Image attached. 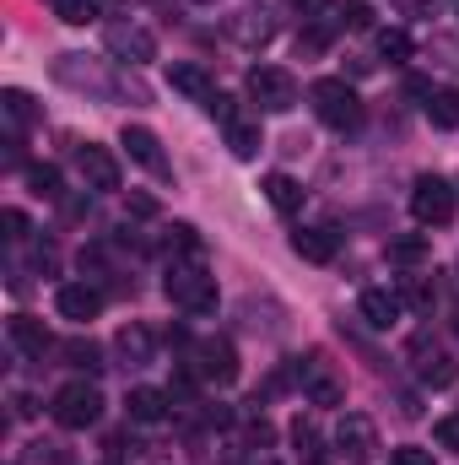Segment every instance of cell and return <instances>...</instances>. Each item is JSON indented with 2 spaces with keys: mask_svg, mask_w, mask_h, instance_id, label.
<instances>
[{
  "mask_svg": "<svg viewBox=\"0 0 459 465\" xmlns=\"http://www.w3.org/2000/svg\"><path fill=\"white\" fill-rule=\"evenodd\" d=\"M5 168H22V135L5 141Z\"/></svg>",
  "mask_w": 459,
  "mask_h": 465,
  "instance_id": "obj_44",
  "label": "cell"
},
{
  "mask_svg": "<svg viewBox=\"0 0 459 465\" xmlns=\"http://www.w3.org/2000/svg\"><path fill=\"white\" fill-rule=\"evenodd\" d=\"M54 309H60V320L87 325V320H98V314H103V292H98L93 282H65V287L54 292Z\"/></svg>",
  "mask_w": 459,
  "mask_h": 465,
  "instance_id": "obj_13",
  "label": "cell"
},
{
  "mask_svg": "<svg viewBox=\"0 0 459 465\" xmlns=\"http://www.w3.org/2000/svg\"><path fill=\"white\" fill-rule=\"evenodd\" d=\"M292 249L308 260V265H330L341 254V232L336 228H298L292 232Z\"/></svg>",
  "mask_w": 459,
  "mask_h": 465,
  "instance_id": "obj_18",
  "label": "cell"
},
{
  "mask_svg": "<svg viewBox=\"0 0 459 465\" xmlns=\"http://www.w3.org/2000/svg\"><path fill=\"white\" fill-rule=\"evenodd\" d=\"M427 119H433L438 130H459V87L433 93V98H427Z\"/></svg>",
  "mask_w": 459,
  "mask_h": 465,
  "instance_id": "obj_28",
  "label": "cell"
},
{
  "mask_svg": "<svg viewBox=\"0 0 459 465\" xmlns=\"http://www.w3.org/2000/svg\"><path fill=\"white\" fill-rule=\"evenodd\" d=\"M168 406H173V395H168V390H151V384H135V390L124 395V411H130V422H141V428L168 422Z\"/></svg>",
  "mask_w": 459,
  "mask_h": 465,
  "instance_id": "obj_15",
  "label": "cell"
},
{
  "mask_svg": "<svg viewBox=\"0 0 459 465\" xmlns=\"http://www.w3.org/2000/svg\"><path fill=\"white\" fill-rule=\"evenodd\" d=\"M308 98H314V114L325 119L330 130H341V135L362 124V98L346 87L341 76H319V82L308 87Z\"/></svg>",
  "mask_w": 459,
  "mask_h": 465,
  "instance_id": "obj_4",
  "label": "cell"
},
{
  "mask_svg": "<svg viewBox=\"0 0 459 465\" xmlns=\"http://www.w3.org/2000/svg\"><path fill=\"white\" fill-rule=\"evenodd\" d=\"M400 309H405V303H400V292H389V287H367V292L356 298V314H362L373 331H389V325L400 320Z\"/></svg>",
  "mask_w": 459,
  "mask_h": 465,
  "instance_id": "obj_17",
  "label": "cell"
},
{
  "mask_svg": "<svg viewBox=\"0 0 459 465\" xmlns=\"http://www.w3.org/2000/svg\"><path fill=\"white\" fill-rule=\"evenodd\" d=\"M400 303H411V309H433V287H427V282H405V287H400Z\"/></svg>",
  "mask_w": 459,
  "mask_h": 465,
  "instance_id": "obj_36",
  "label": "cell"
},
{
  "mask_svg": "<svg viewBox=\"0 0 459 465\" xmlns=\"http://www.w3.org/2000/svg\"><path fill=\"white\" fill-rule=\"evenodd\" d=\"M151 347H157V336H151L146 325H135V320H130V325H124V331L114 336V351L124 357V362H130V368H141V362H151Z\"/></svg>",
  "mask_w": 459,
  "mask_h": 465,
  "instance_id": "obj_23",
  "label": "cell"
},
{
  "mask_svg": "<svg viewBox=\"0 0 459 465\" xmlns=\"http://www.w3.org/2000/svg\"><path fill=\"white\" fill-rule=\"evenodd\" d=\"M162 292H168V303L184 309V314H211V309H217V276H211L200 260H173L168 276H162Z\"/></svg>",
  "mask_w": 459,
  "mask_h": 465,
  "instance_id": "obj_1",
  "label": "cell"
},
{
  "mask_svg": "<svg viewBox=\"0 0 459 465\" xmlns=\"http://www.w3.org/2000/svg\"><path fill=\"white\" fill-rule=\"evenodd\" d=\"M228 38H238L243 49H265V44L276 38V16H270V5H243V11H232L228 16Z\"/></svg>",
  "mask_w": 459,
  "mask_h": 465,
  "instance_id": "obj_11",
  "label": "cell"
},
{
  "mask_svg": "<svg viewBox=\"0 0 459 465\" xmlns=\"http://www.w3.org/2000/svg\"><path fill=\"white\" fill-rule=\"evenodd\" d=\"M16 465H76V455H71L65 444L38 439V444H27V450H22V460H16Z\"/></svg>",
  "mask_w": 459,
  "mask_h": 465,
  "instance_id": "obj_30",
  "label": "cell"
},
{
  "mask_svg": "<svg viewBox=\"0 0 459 465\" xmlns=\"http://www.w3.org/2000/svg\"><path fill=\"white\" fill-rule=\"evenodd\" d=\"M0 228H5V238H11V243H16V238H27V217H22V212L11 206V212L0 217Z\"/></svg>",
  "mask_w": 459,
  "mask_h": 465,
  "instance_id": "obj_37",
  "label": "cell"
},
{
  "mask_svg": "<svg viewBox=\"0 0 459 465\" xmlns=\"http://www.w3.org/2000/svg\"><path fill=\"white\" fill-rule=\"evenodd\" d=\"M103 44H109V54L114 60H124V65H146V60H157V38H151V27H141L135 16L124 22H109L103 27Z\"/></svg>",
  "mask_w": 459,
  "mask_h": 465,
  "instance_id": "obj_9",
  "label": "cell"
},
{
  "mask_svg": "<svg viewBox=\"0 0 459 465\" xmlns=\"http://www.w3.org/2000/svg\"><path fill=\"white\" fill-rule=\"evenodd\" d=\"M433 439H438L444 450H454V455H459V411H449V417H438V428H433Z\"/></svg>",
  "mask_w": 459,
  "mask_h": 465,
  "instance_id": "obj_34",
  "label": "cell"
},
{
  "mask_svg": "<svg viewBox=\"0 0 459 465\" xmlns=\"http://www.w3.org/2000/svg\"><path fill=\"white\" fill-rule=\"evenodd\" d=\"M11 417L27 422V417H33V401H27V395H11Z\"/></svg>",
  "mask_w": 459,
  "mask_h": 465,
  "instance_id": "obj_45",
  "label": "cell"
},
{
  "mask_svg": "<svg viewBox=\"0 0 459 465\" xmlns=\"http://www.w3.org/2000/svg\"><path fill=\"white\" fill-rule=\"evenodd\" d=\"M454 331H459V314H454Z\"/></svg>",
  "mask_w": 459,
  "mask_h": 465,
  "instance_id": "obj_48",
  "label": "cell"
},
{
  "mask_svg": "<svg viewBox=\"0 0 459 465\" xmlns=\"http://www.w3.org/2000/svg\"><path fill=\"white\" fill-rule=\"evenodd\" d=\"M303 465H325V460H303Z\"/></svg>",
  "mask_w": 459,
  "mask_h": 465,
  "instance_id": "obj_47",
  "label": "cell"
},
{
  "mask_svg": "<svg viewBox=\"0 0 459 465\" xmlns=\"http://www.w3.org/2000/svg\"><path fill=\"white\" fill-rule=\"evenodd\" d=\"M265 465H276V460H265Z\"/></svg>",
  "mask_w": 459,
  "mask_h": 465,
  "instance_id": "obj_49",
  "label": "cell"
},
{
  "mask_svg": "<svg viewBox=\"0 0 459 465\" xmlns=\"http://www.w3.org/2000/svg\"><path fill=\"white\" fill-rule=\"evenodd\" d=\"M265 201L281 212V217H292V212H303V184L292 179V173H265Z\"/></svg>",
  "mask_w": 459,
  "mask_h": 465,
  "instance_id": "obj_22",
  "label": "cell"
},
{
  "mask_svg": "<svg viewBox=\"0 0 459 465\" xmlns=\"http://www.w3.org/2000/svg\"><path fill=\"white\" fill-rule=\"evenodd\" d=\"M103 5H109V0H54L60 22H71V27H87V22H98V16H103Z\"/></svg>",
  "mask_w": 459,
  "mask_h": 465,
  "instance_id": "obj_31",
  "label": "cell"
},
{
  "mask_svg": "<svg viewBox=\"0 0 459 465\" xmlns=\"http://www.w3.org/2000/svg\"><path fill=\"white\" fill-rule=\"evenodd\" d=\"M249 98L259 104V114H287L298 104V76L281 65H254L249 71Z\"/></svg>",
  "mask_w": 459,
  "mask_h": 465,
  "instance_id": "obj_7",
  "label": "cell"
},
{
  "mask_svg": "<svg viewBox=\"0 0 459 465\" xmlns=\"http://www.w3.org/2000/svg\"><path fill=\"white\" fill-rule=\"evenodd\" d=\"M206 114H217V119H222V124H228V119H238V104H232L228 93H217V98L206 104Z\"/></svg>",
  "mask_w": 459,
  "mask_h": 465,
  "instance_id": "obj_39",
  "label": "cell"
},
{
  "mask_svg": "<svg viewBox=\"0 0 459 465\" xmlns=\"http://www.w3.org/2000/svg\"><path fill=\"white\" fill-rule=\"evenodd\" d=\"M190 357H195L190 368H195L206 384H232V379L243 373V368H238V351H232L228 336H206V341H195V351H190Z\"/></svg>",
  "mask_w": 459,
  "mask_h": 465,
  "instance_id": "obj_10",
  "label": "cell"
},
{
  "mask_svg": "<svg viewBox=\"0 0 459 465\" xmlns=\"http://www.w3.org/2000/svg\"><path fill=\"white\" fill-rule=\"evenodd\" d=\"M389 465H433V455H427V450H395Z\"/></svg>",
  "mask_w": 459,
  "mask_h": 465,
  "instance_id": "obj_40",
  "label": "cell"
},
{
  "mask_svg": "<svg viewBox=\"0 0 459 465\" xmlns=\"http://www.w3.org/2000/svg\"><path fill=\"white\" fill-rule=\"evenodd\" d=\"M378 54H384L389 65H405V60L416 54V44H411L405 27H384V33H378Z\"/></svg>",
  "mask_w": 459,
  "mask_h": 465,
  "instance_id": "obj_29",
  "label": "cell"
},
{
  "mask_svg": "<svg viewBox=\"0 0 459 465\" xmlns=\"http://www.w3.org/2000/svg\"><path fill=\"white\" fill-rule=\"evenodd\" d=\"M389 265H422L427 254H433V243L422 238V232H405V238H389Z\"/></svg>",
  "mask_w": 459,
  "mask_h": 465,
  "instance_id": "obj_26",
  "label": "cell"
},
{
  "mask_svg": "<svg viewBox=\"0 0 459 465\" xmlns=\"http://www.w3.org/2000/svg\"><path fill=\"white\" fill-rule=\"evenodd\" d=\"M433 49L444 54V65H459V44L454 38H433Z\"/></svg>",
  "mask_w": 459,
  "mask_h": 465,
  "instance_id": "obj_42",
  "label": "cell"
},
{
  "mask_svg": "<svg viewBox=\"0 0 459 465\" xmlns=\"http://www.w3.org/2000/svg\"><path fill=\"white\" fill-rule=\"evenodd\" d=\"M287 5H298V11H319L325 0H287Z\"/></svg>",
  "mask_w": 459,
  "mask_h": 465,
  "instance_id": "obj_46",
  "label": "cell"
},
{
  "mask_svg": "<svg viewBox=\"0 0 459 465\" xmlns=\"http://www.w3.org/2000/svg\"><path fill=\"white\" fill-rule=\"evenodd\" d=\"M49 417H54L60 428L82 433V428H93V422L103 417V390H98V384H87V379H71V384H60V390H54Z\"/></svg>",
  "mask_w": 459,
  "mask_h": 465,
  "instance_id": "obj_3",
  "label": "cell"
},
{
  "mask_svg": "<svg viewBox=\"0 0 459 465\" xmlns=\"http://www.w3.org/2000/svg\"><path fill=\"white\" fill-rule=\"evenodd\" d=\"M124 212L130 217H157V201L151 195H124Z\"/></svg>",
  "mask_w": 459,
  "mask_h": 465,
  "instance_id": "obj_38",
  "label": "cell"
},
{
  "mask_svg": "<svg viewBox=\"0 0 459 465\" xmlns=\"http://www.w3.org/2000/svg\"><path fill=\"white\" fill-rule=\"evenodd\" d=\"M168 87H173V93H184V98H195V104H211V98H217L211 71H206V65H195V60L168 65Z\"/></svg>",
  "mask_w": 459,
  "mask_h": 465,
  "instance_id": "obj_16",
  "label": "cell"
},
{
  "mask_svg": "<svg viewBox=\"0 0 459 465\" xmlns=\"http://www.w3.org/2000/svg\"><path fill=\"white\" fill-rule=\"evenodd\" d=\"M341 27H373V5H362V0H351V5H341Z\"/></svg>",
  "mask_w": 459,
  "mask_h": 465,
  "instance_id": "obj_35",
  "label": "cell"
},
{
  "mask_svg": "<svg viewBox=\"0 0 459 465\" xmlns=\"http://www.w3.org/2000/svg\"><path fill=\"white\" fill-rule=\"evenodd\" d=\"M5 336H11V347L27 351V357H44V351L54 347V336H49V331H44V320H33V314H11Z\"/></svg>",
  "mask_w": 459,
  "mask_h": 465,
  "instance_id": "obj_20",
  "label": "cell"
},
{
  "mask_svg": "<svg viewBox=\"0 0 459 465\" xmlns=\"http://www.w3.org/2000/svg\"><path fill=\"white\" fill-rule=\"evenodd\" d=\"M336 455L346 465H367L378 455V428H373L367 411H346L341 422H336Z\"/></svg>",
  "mask_w": 459,
  "mask_h": 465,
  "instance_id": "obj_8",
  "label": "cell"
},
{
  "mask_svg": "<svg viewBox=\"0 0 459 465\" xmlns=\"http://www.w3.org/2000/svg\"><path fill=\"white\" fill-rule=\"evenodd\" d=\"M0 114H5V124H11V135H22V130H33V124L44 119V109H38L22 87H5V93H0Z\"/></svg>",
  "mask_w": 459,
  "mask_h": 465,
  "instance_id": "obj_21",
  "label": "cell"
},
{
  "mask_svg": "<svg viewBox=\"0 0 459 465\" xmlns=\"http://www.w3.org/2000/svg\"><path fill=\"white\" fill-rule=\"evenodd\" d=\"M454 184L449 179H438V173H422L416 184H411V217L422 223V228H444V223H454Z\"/></svg>",
  "mask_w": 459,
  "mask_h": 465,
  "instance_id": "obj_5",
  "label": "cell"
},
{
  "mask_svg": "<svg viewBox=\"0 0 459 465\" xmlns=\"http://www.w3.org/2000/svg\"><path fill=\"white\" fill-rule=\"evenodd\" d=\"M292 444H298L303 460H319V455H325V450H319V428H314V417H298V422H292Z\"/></svg>",
  "mask_w": 459,
  "mask_h": 465,
  "instance_id": "obj_33",
  "label": "cell"
},
{
  "mask_svg": "<svg viewBox=\"0 0 459 465\" xmlns=\"http://www.w3.org/2000/svg\"><path fill=\"white\" fill-rule=\"evenodd\" d=\"M416 373H422L427 390H449L459 379V362L449 351H427V341H416Z\"/></svg>",
  "mask_w": 459,
  "mask_h": 465,
  "instance_id": "obj_19",
  "label": "cell"
},
{
  "mask_svg": "<svg viewBox=\"0 0 459 465\" xmlns=\"http://www.w3.org/2000/svg\"><path fill=\"white\" fill-rule=\"evenodd\" d=\"M168 254L173 260H206V238L190 228V223H173L168 228Z\"/></svg>",
  "mask_w": 459,
  "mask_h": 465,
  "instance_id": "obj_25",
  "label": "cell"
},
{
  "mask_svg": "<svg viewBox=\"0 0 459 465\" xmlns=\"http://www.w3.org/2000/svg\"><path fill=\"white\" fill-rule=\"evenodd\" d=\"M292 379H298V390H303L314 406H341L346 401V384L336 379V368L325 362V351H303V357L292 362Z\"/></svg>",
  "mask_w": 459,
  "mask_h": 465,
  "instance_id": "obj_6",
  "label": "cell"
},
{
  "mask_svg": "<svg viewBox=\"0 0 459 465\" xmlns=\"http://www.w3.org/2000/svg\"><path fill=\"white\" fill-rule=\"evenodd\" d=\"M76 168H82V179H87V190H119V157L109 146H82L76 152Z\"/></svg>",
  "mask_w": 459,
  "mask_h": 465,
  "instance_id": "obj_14",
  "label": "cell"
},
{
  "mask_svg": "<svg viewBox=\"0 0 459 465\" xmlns=\"http://www.w3.org/2000/svg\"><path fill=\"white\" fill-rule=\"evenodd\" d=\"M54 82L82 87V93H93V98H135V104H146L141 87H130V82L109 76V71H103L98 60H87V54H60V60H54Z\"/></svg>",
  "mask_w": 459,
  "mask_h": 465,
  "instance_id": "obj_2",
  "label": "cell"
},
{
  "mask_svg": "<svg viewBox=\"0 0 459 465\" xmlns=\"http://www.w3.org/2000/svg\"><path fill=\"white\" fill-rule=\"evenodd\" d=\"M119 146H124V152H130V163H141L146 173H157V179H168V173H173V168H168V157H162V141H157L146 124H124Z\"/></svg>",
  "mask_w": 459,
  "mask_h": 465,
  "instance_id": "obj_12",
  "label": "cell"
},
{
  "mask_svg": "<svg viewBox=\"0 0 459 465\" xmlns=\"http://www.w3.org/2000/svg\"><path fill=\"white\" fill-rule=\"evenodd\" d=\"M60 357H65L71 368H82V373H98V368H103V351H98V341H65V347H60Z\"/></svg>",
  "mask_w": 459,
  "mask_h": 465,
  "instance_id": "obj_32",
  "label": "cell"
},
{
  "mask_svg": "<svg viewBox=\"0 0 459 465\" xmlns=\"http://www.w3.org/2000/svg\"><path fill=\"white\" fill-rule=\"evenodd\" d=\"M27 190H33L38 201H60V195H65V179H60L54 163H38V168H27Z\"/></svg>",
  "mask_w": 459,
  "mask_h": 465,
  "instance_id": "obj_27",
  "label": "cell"
},
{
  "mask_svg": "<svg viewBox=\"0 0 459 465\" xmlns=\"http://www.w3.org/2000/svg\"><path fill=\"white\" fill-rule=\"evenodd\" d=\"M395 11H405V16H433L438 5H433V0H395Z\"/></svg>",
  "mask_w": 459,
  "mask_h": 465,
  "instance_id": "obj_41",
  "label": "cell"
},
{
  "mask_svg": "<svg viewBox=\"0 0 459 465\" xmlns=\"http://www.w3.org/2000/svg\"><path fill=\"white\" fill-rule=\"evenodd\" d=\"M222 130H228V146H232V157H238V163L259 157V146H265V141H259V124H254V119L238 114V119H228Z\"/></svg>",
  "mask_w": 459,
  "mask_h": 465,
  "instance_id": "obj_24",
  "label": "cell"
},
{
  "mask_svg": "<svg viewBox=\"0 0 459 465\" xmlns=\"http://www.w3.org/2000/svg\"><path fill=\"white\" fill-rule=\"evenodd\" d=\"M249 439H254V444H270V439H276V428L259 417V422H249Z\"/></svg>",
  "mask_w": 459,
  "mask_h": 465,
  "instance_id": "obj_43",
  "label": "cell"
}]
</instances>
